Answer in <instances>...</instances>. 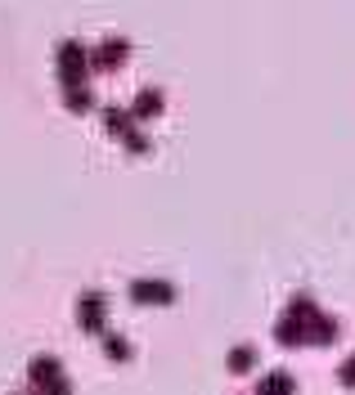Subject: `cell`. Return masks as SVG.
Wrapping results in <instances>:
<instances>
[{"mask_svg":"<svg viewBox=\"0 0 355 395\" xmlns=\"http://www.w3.org/2000/svg\"><path fill=\"white\" fill-rule=\"evenodd\" d=\"M158 108H162V104H158V90H144V94H140V113H158Z\"/></svg>","mask_w":355,"mask_h":395,"instance_id":"5","label":"cell"},{"mask_svg":"<svg viewBox=\"0 0 355 395\" xmlns=\"http://www.w3.org/2000/svg\"><path fill=\"white\" fill-rule=\"evenodd\" d=\"M131 297H140V301H171L175 288L162 279H140V283H131Z\"/></svg>","mask_w":355,"mask_h":395,"instance_id":"1","label":"cell"},{"mask_svg":"<svg viewBox=\"0 0 355 395\" xmlns=\"http://www.w3.org/2000/svg\"><path fill=\"white\" fill-rule=\"evenodd\" d=\"M81 323H86V328H99V323H104V297H99V292H86V297H81Z\"/></svg>","mask_w":355,"mask_h":395,"instance_id":"2","label":"cell"},{"mask_svg":"<svg viewBox=\"0 0 355 395\" xmlns=\"http://www.w3.org/2000/svg\"><path fill=\"white\" fill-rule=\"evenodd\" d=\"M261 395H292V377L288 373H270L261 382Z\"/></svg>","mask_w":355,"mask_h":395,"instance_id":"3","label":"cell"},{"mask_svg":"<svg viewBox=\"0 0 355 395\" xmlns=\"http://www.w3.org/2000/svg\"><path fill=\"white\" fill-rule=\"evenodd\" d=\"M252 359H257V350H252V346L230 350V368H252Z\"/></svg>","mask_w":355,"mask_h":395,"instance_id":"4","label":"cell"}]
</instances>
